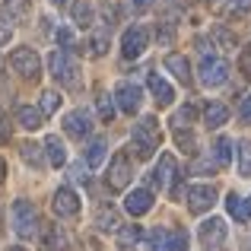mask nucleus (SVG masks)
<instances>
[{
	"label": "nucleus",
	"instance_id": "nucleus-1",
	"mask_svg": "<svg viewBox=\"0 0 251 251\" xmlns=\"http://www.w3.org/2000/svg\"><path fill=\"white\" fill-rule=\"evenodd\" d=\"M159 143H162L159 121H156V118H140V121L134 124V130H130V147H134V156H137V159H153Z\"/></svg>",
	"mask_w": 251,
	"mask_h": 251
},
{
	"label": "nucleus",
	"instance_id": "nucleus-2",
	"mask_svg": "<svg viewBox=\"0 0 251 251\" xmlns=\"http://www.w3.org/2000/svg\"><path fill=\"white\" fill-rule=\"evenodd\" d=\"M48 67H51V76H54L57 83L64 86H80V67H76L74 54H67V51H51L48 57Z\"/></svg>",
	"mask_w": 251,
	"mask_h": 251
},
{
	"label": "nucleus",
	"instance_id": "nucleus-3",
	"mask_svg": "<svg viewBox=\"0 0 251 251\" xmlns=\"http://www.w3.org/2000/svg\"><path fill=\"white\" fill-rule=\"evenodd\" d=\"M10 70L16 76H23V80L35 83L42 76V57L32 48H16V51H10Z\"/></svg>",
	"mask_w": 251,
	"mask_h": 251
},
{
	"label": "nucleus",
	"instance_id": "nucleus-4",
	"mask_svg": "<svg viewBox=\"0 0 251 251\" xmlns=\"http://www.w3.org/2000/svg\"><path fill=\"white\" fill-rule=\"evenodd\" d=\"M10 216H13V229H16L19 239H35V232H38V213H35V207H32L29 201H16V203H13V210H10Z\"/></svg>",
	"mask_w": 251,
	"mask_h": 251
},
{
	"label": "nucleus",
	"instance_id": "nucleus-5",
	"mask_svg": "<svg viewBox=\"0 0 251 251\" xmlns=\"http://www.w3.org/2000/svg\"><path fill=\"white\" fill-rule=\"evenodd\" d=\"M118 102V108L124 111V115H137L140 111V105H143V89L137 83H127V80H121L115 86V96H111Z\"/></svg>",
	"mask_w": 251,
	"mask_h": 251
},
{
	"label": "nucleus",
	"instance_id": "nucleus-6",
	"mask_svg": "<svg viewBox=\"0 0 251 251\" xmlns=\"http://www.w3.org/2000/svg\"><path fill=\"white\" fill-rule=\"evenodd\" d=\"M130 178H134V169H130V156L127 153H118L115 159H111L108 172H105V181H108L111 191H124L130 184Z\"/></svg>",
	"mask_w": 251,
	"mask_h": 251
},
{
	"label": "nucleus",
	"instance_id": "nucleus-7",
	"mask_svg": "<svg viewBox=\"0 0 251 251\" xmlns=\"http://www.w3.org/2000/svg\"><path fill=\"white\" fill-rule=\"evenodd\" d=\"M147 45H150V32L143 29V25H130L121 38V54L127 57V61H137V57L147 51Z\"/></svg>",
	"mask_w": 251,
	"mask_h": 251
},
{
	"label": "nucleus",
	"instance_id": "nucleus-8",
	"mask_svg": "<svg viewBox=\"0 0 251 251\" xmlns=\"http://www.w3.org/2000/svg\"><path fill=\"white\" fill-rule=\"evenodd\" d=\"M226 220H220V216H210L207 223L201 226V242H203V248L207 251H220L223 248V242H226Z\"/></svg>",
	"mask_w": 251,
	"mask_h": 251
},
{
	"label": "nucleus",
	"instance_id": "nucleus-9",
	"mask_svg": "<svg viewBox=\"0 0 251 251\" xmlns=\"http://www.w3.org/2000/svg\"><path fill=\"white\" fill-rule=\"evenodd\" d=\"M51 210H54V216H61V220L76 216V213H80V194H76L74 188L54 191V197H51Z\"/></svg>",
	"mask_w": 251,
	"mask_h": 251
},
{
	"label": "nucleus",
	"instance_id": "nucleus-10",
	"mask_svg": "<svg viewBox=\"0 0 251 251\" xmlns=\"http://www.w3.org/2000/svg\"><path fill=\"white\" fill-rule=\"evenodd\" d=\"M229 76V67L226 61H220V57H203L201 61V83L207 86V89H213V86H223Z\"/></svg>",
	"mask_w": 251,
	"mask_h": 251
},
{
	"label": "nucleus",
	"instance_id": "nucleus-11",
	"mask_svg": "<svg viewBox=\"0 0 251 251\" xmlns=\"http://www.w3.org/2000/svg\"><path fill=\"white\" fill-rule=\"evenodd\" d=\"M29 13H32L29 0H3V3H0L3 25H23V23H29Z\"/></svg>",
	"mask_w": 251,
	"mask_h": 251
},
{
	"label": "nucleus",
	"instance_id": "nucleus-12",
	"mask_svg": "<svg viewBox=\"0 0 251 251\" xmlns=\"http://www.w3.org/2000/svg\"><path fill=\"white\" fill-rule=\"evenodd\" d=\"M216 203V191L210 188V184H197V188H191L188 191V207H191V213H207L210 207Z\"/></svg>",
	"mask_w": 251,
	"mask_h": 251
},
{
	"label": "nucleus",
	"instance_id": "nucleus-13",
	"mask_svg": "<svg viewBox=\"0 0 251 251\" xmlns=\"http://www.w3.org/2000/svg\"><path fill=\"white\" fill-rule=\"evenodd\" d=\"M42 248L45 251H70V239L57 223H45L42 226Z\"/></svg>",
	"mask_w": 251,
	"mask_h": 251
},
{
	"label": "nucleus",
	"instance_id": "nucleus-14",
	"mask_svg": "<svg viewBox=\"0 0 251 251\" xmlns=\"http://www.w3.org/2000/svg\"><path fill=\"white\" fill-rule=\"evenodd\" d=\"M175 156L172 153H166V156H159V166H156V172L153 175H150V194H153V191H159V188H166V181L169 178H175Z\"/></svg>",
	"mask_w": 251,
	"mask_h": 251
},
{
	"label": "nucleus",
	"instance_id": "nucleus-15",
	"mask_svg": "<svg viewBox=\"0 0 251 251\" xmlns=\"http://www.w3.org/2000/svg\"><path fill=\"white\" fill-rule=\"evenodd\" d=\"M89 115L86 111H70L67 118H64V134L74 137V140H83V137H89Z\"/></svg>",
	"mask_w": 251,
	"mask_h": 251
},
{
	"label": "nucleus",
	"instance_id": "nucleus-16",
	"mask_svg": "<svg viewBox=\"0 0 251 251\" xmlns=\"http://www.w3.org/2000/svg\"><path fill=\"white\" fill-rule=\"evenodd\" d=\"M150 207H153V194H150L147 188H137V191H130V194L124 197V210H127L130 216H143Z\"/></svg>",
	"mask_w": 251,
	"mask_h": 251
},
{
	"label": "nucleus",
	"instance_id": "nucleus-17",
	"mask_svg": "<svg viewBox=\"0 0 251 251\" xmlns=\"http://www.w3.org/2000/svg\"><path fill=\"white\" fill-rule=\"evenodd\" d=\"M147 86H150V92H153V99H156V105H172V99H175V92H172V86L162 80L159 74H150L147 76Z\"/></svg>",
	"mask_w": 251,
	"mask_h": 251
},
{
	"label": "nucleus",
	"instance_id": "nucleus-18",
	"mask_svg": "<svg viewBox=\"0 0 251 251\" xmlns=\"http://www.w3.org/2000/svg\"><path fill=\"white\" fill-rule=\"evenodd\" d=\"M166 70H172V76L181 80V86H191V64L184 54H166Z\"/></svg>",
	"mask_w": 251,
	"mask_h": 251
},
{
	"label": "nucleus",
	"instance_id": "nucleus-19",
	"mask_svg": "<svg viewBox=\"0 0 251 251\" xmlns=\"http://www.w3.org/2000/svg\"><path fill=\"white\" fill-rule=\"evenodd\" d=\"M19 156H23L25 166H32V169H45V147H42V143L25 140L23 147H19Z\"/></svg>",
	"mask_w": 251,
	"mask_h": 251
},
{
	"label": "nucleus",
	"instance_id": "nucleus-20",
	"mask_svg": "<svg viewBox=\"0 0 251 251\" xmlns=\"http://www.w3.org/2000/svg\"><path fill=\"white\" fill-rule=\"evenodd\" d=\"M70 19L76 29H89L92 25V0H74L70 6Z\"/></svg>",
	"mask_w": 251,
	"mask_h": 251
},
{
	"label": "nucleus",
	"instance_id": "nucleus-21",
	"mask_svg": "<svg viewBox=\"0 0 251 251\" xmlns=\"http://www.w3.org/2000/svg\"><path fill=\"white\" fill-rule=\"evenodd\" d=\"M226 121H229V108H226V105H220V102H210L207 108H203V124H207L210 130L223 127Z\"/></svg>",
	"mask_w": 251,
	"mask_h": 251
},
{
	"label": "nucleus",
	"instance_id": "nucleus-22",
	"mask_svg": "<svg viewBox=\"0 0 251 251\" xmlns=\"http://www.w3.org/2000/svg\"><path fill=\"white\" fill-rule=\"evenodd\" d=\"M42 147H45V153H48V162H51V166H64V162H67V150H64V143H61V137H54V134H51L48 137V140H45L42 143Z\"/></svg>",
	"mask_w": 251,
	"mask_h": 251
},
{
	"label": "nucleus",
	"instance_id": "nucleus-23",
	"mask_svg": "<svg viewBox=\"0 0 251 251\" xmlns=\"http://www.w3.org/2000/svg\"><path fill=\"white\" fill-rule=\"evenodd\" d=\"M16 121L23 124L25 130H38L45 118H42V111H38V108H32V105H19V108H16Z\"/></svg>",
	"mask_w": 251,
	"mask_h": 251
},
{
	"label": "nucleus",
	"instance_id": "nucleus-24",
	"mask_svg": "<svg viewBox=\"0 0 251 251\" xmlns=\"http://www.w3.org/2000/svg\"><path fill=\"white\" fill-rule=\"evenodd\" d=\"M102 162H105V140H102V137H96V140H89V147H86V166L99 169Z\"/></svg>",
	"mask_w": 251,
	"mask_h": 251
},
{
	"label": "nucleus",
	"instance_id": "nucleus-25",
	"mask_svg": "<svg viewBox=\"0 0 251 251\" xmlns=\"http://www.w3.org/2000/svg\"><path fill=\"white\" fill-rule=\"evenodd\" d=\"M172 134H175V143L184 150V153L197 156V137L191 134V127H172Z\"/></svg>",
	"mask_w": 251,
	"mask_h": 251
},
{
	"label": "nucleus",
	"instance_id": "nucleus-26",
	"mask_svg": "<svg viewBox=\"0 0 251 251\" xmlns=\"http://www.w3.org/2000/svg\"><path fill=\"white\" fill-rule=\"evenodd\" d=\"M197 121V108L194 105H181V108L172 115V127H191Z\"/></svg>",
	"mask_w": 251,
	"mask_h": 251
},
{
	"label": "nucleus",
	"instance_id": "nucleus-27",
	"mask_svg": "<svg viewBox=\"0 0 251 251\" xmlns=\"http://www.w3.org/2000/svg\"><path fill=\"white\" fill-rule=\"evenodd\" d=\"M213 156H216V166H229L232 162V140L229 137H220L213 143Z\"/></svg>",
	"mask_w": 251,
	"mask_h": 251
},
{
	"label": "nucleus",
	"instance_id": "nucleus-28",
	"mask_svg": "<svg viewBox=\"0 0 251 251\" xmlns=\"http://www.w3.org/2000/svg\"><path fill=\"white\" fill-rule=\"evenodd\" d=\"M210 42H216L220 48H226V51L235 48V35L226 29V25H213V29H210Z\"/></svg>",
	"mask_w": 251,
	"mask_h": 251
},
{
	"label": "nucleus",
	"instance_id": "nucleus-29",
	"mask_svg": "<svg viewBox=\"0 0 251 251\" xmlns=\"http://www.w3.org/2000/svg\"><path fill=\"white\" fill-rule=\"evenodd\" d=\"M57 108H61V92H54V89L42 92V102H38V111H42V118L54 115Z\"/></svg>",
	"mask_w": 251,
	"mask_h": 251
},
{
	"label": "nucleus",
	"instance_id": "nucleus-30",
	"mask_svg": "<svg viewBox=\"0 0 251 251\" xmlns=\"http://www.w3.org/2000/svg\"><path fill=\"white\" fill-rule=\"evenodd\" d=\"M96 226L102 229V232H118V213L111 207L99 210V213H96Z\"/></svg>",
	"mask_w": 251,
	"mask_h": 251
},
{
	"label": "nucleus",
	"instance_id": "nucleus-31",
	"mask_svg": "<svg viewBox=\"0 0 251 251\" xmlns=\"http://www.w3.org/2000/svg\"><path fill=\"white\" fill-rule=\"evenodd\" d=\"M137 242H140V226H124V229H118V245L121 248H134Z\"/></svg>",
	"mask_w": 251,
	"mask_h": 251
},
{
	"label": "nucleus",
	"instance_id": "nucleus-32",
	"mask_svg": "<svg viewBox=\"0 0 251 251\" xmlns=\"http://www.w3.org/2000/svg\"><path fill=\"white\" fill-rule=\"evenodd\" d=\"M169 245V229H153L147 235V251H166Z\"/></svg>",
	"mask_w": 251,
	"mask_h": 251
},
{
	"label": "nucleus",
	"instance_id": "nucleus-33",
	"mask_svg": "<svg viewBox=\"0 0 251 251\" xmlns=\"http://www.w3.org/2000/svg\"><path fill=\"white\" fill-rule=\"evenodd\" d=\"M96 111H99V118H102V121H111V118H115V102H111L108 92H102V96L96 99Z\"/></svg>",
	"mask_w": 251,
	"mask_h": 251
},
{
	"label": "nucleus",
	"instance_id": "nucleus-34",
	"mask_svg": "<svg viewBox=\"0 0 251 251\" xmlns=\"http://www.w3.org/2000/svg\"><path fill=\"white\" fill-rule=\"evenodd\" d=\"M239 172L245 178H251V140L239 143Z\"/></svg>",
	"mask_w": 251,
	"mask_h": 251
},
{
	"label": "nucleus",
	"instance_id": "nucleus-35",
	"mask_svg": "<svg viewBox=\"0 0 251 251\" xmlns=\"http://www.w3.org/2000/svg\"><path fill=\"white\" fill-rule=\"evenodd\" d=\"M105 51H108V32H92V38H89V54H105Z\"/></svg>",
	"mask_w": 251,
	"mask_h": 251
},
{
	"label": "nucleus",
	"instance_id": "nucleus-36",
	"mask_svg": "<svg viewBox=\"0 0 251 251\" xmlns=\"http://www.w3.org/2000/svg\"><path fill=\"white\" fill-rule=\"evenodd\" d=\"M166 251H188V235H184V229H172L169 232Z\"/></svg>",
	"mask_w": 251,
	"mask_h": 251
},
{
	"label": "nucleus",
	"instance_id": "nucleus-37",
	"mask_svg": "<svg viewBox=\"0 0 251 251\" xmlns=\"http://www.w3.org/2000/svg\"><path fill=\"white\" fill-rule=\"evenodd\" d=\"M226 13L229 16H245V13H251V0H229Z\"/></svg>",
	"mask_w": 251,
	"mask_h": 251
},
{
	"label": "nucleus",
	"instance_id": "nucleus-38",
	"mask_svg": "<svg viewBox=\"0 0 251 251\" xmlns=\"http://www.w3.org/2000/svg\"><path fill=\"white\" fill-rule=\"evenodd\" d=\"M226 207H229V213H232L239 223H245V213H242V197L239 194H229L226 197Z\"/></svg>",
	"mask_w": 251,
	"mask_h": 251
},
{
	"label": "nucleus",
	"instance_id": "nucleus-39",
	"mask_svg": "<svg viewBox=\"0 0 251 251\" xmlns=\"http://www.w3.org/2000/svg\"><path fill=\"white\" fill-rule=\"evenodd\" d=\"M213 169H216V162L201 159V156H197V159H194V166H191V175H213Z\"/></svg>",
	"mask_w": 251,
	"mask_h": 251
},
{
	"label": "nucleus",
	"instance_id": "nucleus-40",
	"mask_svg": "<svg viewBox=\"0 0 251 251\" xmlns=\"http://www.w3.org/2000/svg\"><path fill=\"white\" fill-rule=\"evenodd\" d=\"M156 38H159L162 45H172V38H175V29H172L169 23H162L159 29H156Z\"/></svg>",
	"mask_w": 251,
	"mask_h": 251
},
{
	"label": "nucleus",
	"instance_id": "nucleus-41",
	"mask_svg": "<svg viewBox=\"0 0 251 251\" xmlns=\"http://www.w3.org/2000/svg\"><path fill=\"white\" fill-rule=\"evenodd\" d=\"M239 67H242V74H245V76H251V45H245V48H242Z\"/></svg>",
	"mask_w": 251,
	"mask_h": 251
},
{
	"label": "nucleus",
	"instance_id": "nucleus-42",
	"mask_svg": "<svg viewBox=\"0 0 251 251\" xmlns=\"http://www.w3.org/2000/svg\"><path fill=\"white\" fill-rule=\"evenodd\" d=\"M57 45H61V51H67V54H70V48H74V35H70V29L57 32Z\"/></svg>",
	"mask_w": 251,
	"mask_h": 251
},
{
	"label": "nucleus",
	"instance_id": "nucleus-43",
	"mask_svg": "<svg viewBox=\"0 0 251 251\" xmlns=\"http://www.w3.org/2000/svg\"><path fill=\"white\" fill-rule=\"evenodd\" d=\"M10 140V118H6V111L0 108V147Z\"/></svg>",
	"mask_w": 251,
	"mask_h": 251
},
{
	"label": "nucleus",
	"instance_id": "nucleus-44",
	"mask_svg": "<svg viewBox=\"0 0 251 251\" xmlns=\"http://www.w3.org/2000/svg\"><path fill=\"white\" fill-rule=\"evenodd\" d=\"M67 175H70V181H86V162H74Z\"/></svg>",
	"mask_w": 251,
	"mask_h": 251
},
{
	"label": "nucleus",
	"instance_id": "nucleus-45",
	"mask_svg": "<svg viewBox=\"0 0 251 251\" xmlns=\"http://www.w3.org/2000/svg\"><path fill=\"white\" fill-rule=\"evenodd\" d=\"M181 194H184V178H181V172H175V178H172V197L181 201Z\"/></svg>",
	"mask_w": 251,
	"mask_h": 251
},
{
	"label": "nucleus",
	"instance_id": "nucleus-46",
	"mask_svg": "<svg viewBox=\"0 0 251 251\" xmlns=\"http://www.w3.org/2000/svg\"><path fill=\"white\" fill-rule=\"evenodd\" d=\"M102 13H105V23H108V25H115V23H118V6H115V3H105V6H102Z\"/></svg>",
	"mask_w": 251,
	"mask_h": 251
},
{
	"label": "nucleus",
	"instance_id": "nucleus-47",
	"mask_svg": "<svg viewBox=\"0 0 251 251\" xmlns=\"http://www.w3.org/2000/svg\"><path fill=\"white\" fill-rule=\"evenodd\" d=\"M239 115H242V121H248L251 124V96L242 99V108H239Z\"/></svg>",
	"mask_w": 251,
	"mask_h": 251
},
{
	"label": "nucleus",
	"instance_id": "nucleus-48",
	"mask_svg": "<svg viewBox=\"0 0 251 251\" xmlns=\"http://www.w3.org/2000/svg\"><path fill=\"white\" fill-rule=\"evenodd\" d=\"M3 45H10V29L0 23V48H3Z\"/></svg>",
	"mask_w": 251,
	"mask_h": 251
},
{
	"label": "nucleus",
	"instance_id": "nucleus-49",
	"mask_svg": "<svg viewBox=\"0 0 251 251\" xmlns=\"http://www.w3.org/2000/svg\"><path fill=\"white\" fill-rule=\"evenodd\" d=\"M150 3H153V0H134V10H150Z\"/></svg>",
	"mask_w": 251,
	"mask_h": 251
},
{
	"label": "nucleus",
	"instance_id": "nucleus-50",
	"mask_svg": "<svg viewBox=\"0 0 251 251\" xmlns=\"http://www.w3.org/2000/svg\"><path fill=\"white\" fill-rule=\"evenodd\" d=\"M242 213H245V223L251 220V197H248V203H242Z\"/></svg>",
	"mask_w": 251,
	"mask_h": 251
},
{
	"label": "nucleus",
	"instance_id": "nucleus-51",
	"mask_svg": "<svg viewBox=\"0 0 251 251\" xmlns=\"http://www.w3.org/2000/svg\"><path fill=\"white\" fill-rule=\"evenodd\" d=\"M3 178H6V162H3V156H0V184H3Z\"/></svg>",
	"mask_w": 251,
	"mask_h": 251
},
{
	"label": "nucleus",
	"instance_id": "nucleus-52",
	"mask_svg": "<svg viewBox=\"0 0 251 251\" xmlns=\"http://www.w3.org/2000/svg\"><path fill=\"white\" fill-rule=\"evenodd\" d=\"M51 3H54V6H64V3H67V0H51Z\"/></svg>",
	"mask_w": 251,
	"mask_h": 251
},
{
	"label": "nucleus",
	"instance_id": "nucleus-53",
	"mask_svg": "<svg viewBox=\"0 0 251 251\" xmlns=\"http://www.w3.org/2000/svg\"><path fill=\"white\" fill-rule=\"evenodd\" d=\"M6 251H25V248H6Z\"/></svg>",
	"mask_w": 251,
	"mask_h": 251
}]
</instances>
